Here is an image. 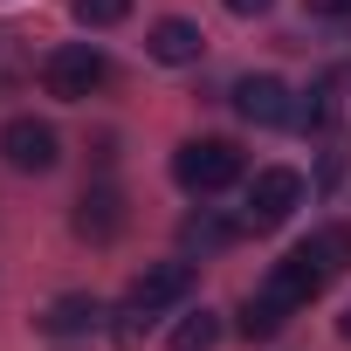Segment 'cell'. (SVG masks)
Returning a JSON list of instances; mask_svg holds the SVG:
<instances>
[{"mask_svg": "<svg viewBox=\"0 0 351 351\" xmlns=\"http://www.w3.org/2000/svg\"><path fill=\"white\" fill-rule=\"evenodd\" d=\"M69 8H76L83 28H117V21L131 14V0H69Z\"/></svg>", "mask_w": 351, "mask_h": 351, "instance_id": "2e32d148", "label": "cell"}, {"mask_svg": "<svg viewBox=\"0 0 351 351\" xmlns=\"http://www.w3.org/2000/svg\"><path fill=\"white\" fill-rule=\"evenodd\" d=\"M186 289H193V262H152L138 282H131V310L138 317H158V310H172V303H186Z\"/></svg>", "mask_w": 351, "mask_h": 351, "instance_id": "8992f818", "label": "cell"}, {"mask_svg": "<svg viewBox=\"0 0 351 351\" xmlns=\"http://www.w3.org/2000/svg\"><path fill=\"white\" fill-rule=\"evenodd\" d=\"M296 207H303V172L262 165L255 180H248V228H282Z\"/></svg>", "mask_w": 351, "mask_h": 351, "instance_id": "3957f363", "label": "cell"}, {"mask_svg": "<svg viewBox=\"0 0 351 351\" xmlns=\"http://www.w3.org/2000/svg\"><path fill=\"white\" fill-rule=\"evenodd\" d=\"M104 83H110V56H104L97 42H69V49H56V56L42 62V90L62 97V104H83V97H97Z\"/></svg>", "mask_w": 351, "mask_h": 351, "instance_id": "7a4b0ae2", "label": "cell"}, {"mask_svg": "<svg viewBox=\"0 0 351 351\" xmlns=\"http://www.w3.org/2000/svg\"><path fill=\"white\" fill-rule=\"evenodd\" d=\"M42 330L49 337H90V330H104V303L83 296V289H69V296H56L42 310Z\"/></svg>", "mask_w": 351, "mask_h": 351, "instance_id": "9c48e42d", "label": "cell"}, {"mask_svg": "<svg viewBox=\"0 0 351 351\" xmlns=\"http://www.w3.org/2000/svg\"><path fill=\"white\" fill-rule=\"evenodd\" d=\"M172 180H180L186 193H228L241 180V152L228 138H186L180 152H172Z\"/></svg>", "mask_w": 351, "mask_h": 351, "instance_id": "6da1fadb", "label": "cell"}, {"mask_svg": "<svg viewBox=\"0 0 351 351\" xmlns=\"http://www.w3.org/2000/svg\"><path fill=\"white\" fill-rule=\"evenodd\" d=\"M282 317H289V310H276V303L255 289V296H248V310H241V330H248V337H276V330H282Z\"/></svg>", "mask_w": 351, "mask_h": 351, "instance_id": "9a60e30c", "label": "cell"}, {"mask_svg": "<svg viewBox=\"0 0 351 351\" xmlns=\"http://www.w3.org/2000/svg\"><path fill=\"white\" fill-rule=\"evenodd\" d=\"M234 234H241L234 221H221V214H193V221L180 228V248H186V255H221Z\"/></svg>", "mask_w": 351, "mask_h": 351, "instance_id": "8fae6325", "label": "cell"}, {"mask_svg": "<svg viewBox=\"0 0 351 351\" xmlns=\"http://www.w3.org/2000/svg\"><path fill=\"white\" fill-rule=\"evenodd\" d=\"M117 228H124V200H117L110 186H97V193L76 200V234H83V241H110Z\"/></svg>", "mask_w": 351, "mask_h": 351, "instance_id": "30bf717a", "label": "cell"}, {"mask_svg": "<svg viewBox=\"0 0 351 351\" xmlns=\"http://www.w3.org/2000/svg\"><path fill=\"white\" fill-rule=\"evenodd\" d=\"M214 344H221V317L214 310H193V317L172 324V351H214Z\"/></svg>", "mask_w": 351, "mask_h": 351, "instance_id": "4fadbf2b", "label": "cell"}, {"mask_svg": "<svg viewBox=\"0 0 351 351\" xmlns=\"http://www.w3.org/2000/svg\"><path fill=\"white\" fill-rule=\"evenodd\" d=\"M310 14H351V0H310Z\"/></svg>", "mask_w": 351, "mask_h": 351, "instance_id": "ac0fdd59", "label": "cell"}, {"mask_svg": "<svg viewBox=\"0 0 351 351\" xmlns=\"http://www.w3.org/2000/svg\"><path fill=\"white\" fill-rule=\"evenodd\" d=\"M324 282H330V276H324V262H317L310 248H289V255H282V262L269 269L262 296H269L276 310H303V303H310V296H317Z\"/></svg>", "mask_w": 351, "mask_h": 351, "instance_id": "277c9868", "label": "cell"}, {"mask_svg": "<svg viewBox=\"0 0 351 351\" xmlns=\"http://www.w3.org/2000/svg\"><path fill=\"white\" fill-rule=\"evenodd\" d=\"M221 8H228V14H241V21H248V14H269V8H276V0H221Z\"/></svg>", "mask_w": 351, "mask_h": 351, "instance_id": "e0dca14e", "label": "cell"}, {"mask_svg": "<svg viewBox=\"0 0 351 351\" xmlns=\"http://www.w3.org/2000/svg\"><path fill=\"white\" fill-rule=\"evenodd\" d=\"M317 262H324V276H337V269H351V228H317L310 241H303Z\"/></svg>", "mask_w": 351, "mask_h": 351, "instance_id": "5bb4252c", "label": "cell"}, {"mask_svg": "<svg viewBox=\"0 0 351 351\" xmlns=\"http://www.w3.org/2000/svg\"><path fill=\"white\" fill-rule=\"evenodd\" d=\"M337 330H344V337H351V310H344V317H337Z\"/></svg>", "mask_w": 351, "mask_h": 351, "instance_id": "d6986e66", "label": "cell"}, {"mask_svg": "<svg viewBox=\"0 0 351 351\" xmlns=\"http://www.w3.org/2000/svg\"><path fill=\"white\" fill-rule=\"evenodd\" d=\"M0 158H8L14 172H49L62 158V145H56V131L42 117H8L0 124Z\"/></svg>", "mask_w": 351, "mask_h": 351, "instance_id": "5b68a950", "label": "cell"}, {"mask_svg": "<svg viewBox=\"0 0 351 351\" xmlns=\"http://www.w3.org/2000/svg\"><path fill=\"white\" fill-rule=\"evenodd\" d=\"M234 110H241L248 124H262V131L296 117V104H289V83H282V76H241V83H234Z\"/></svg>", "mask_w": 351, "mask_h": 351, "instance_id": "52a82bcc", "label": "cell"}, {"mask_svg": "<svg viewBox=\"0 0 351 351\" xmlns=\"http://www.w3.org/2000/svg\"><path fill=\"white\" fill-rule=\"evenodd\" d=\"M145 56H152V62H165V69H186V62H200V56H207V35H200L193 21H180V14H165V21H152Z\"/></svg>", "mask_w": 351, "mask_h": 351, "instance_id": "ba28073f", "label": "cell"}, {"mask_svg": "<svg viewBox=\"0 0 351 351\" xmlns=\"http://www.w3.org/2000/svg\"><path fill=\"white\" fill-rule=\"evenodd\" d=\"M337 90H344V76L330 69V76H324V83L296 104V124H303V131H330V124H337Z\"/></svg>", "mask_w": 351, "mask_h": 351, "instance_id": "7c38bea8", "label": "cell"}]
</instances>
